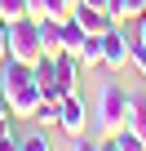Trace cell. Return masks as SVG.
Masks as SVG:
<instances>
[{
	"label": "cell",
	"instance_id": "cell-1",
	"mask_svg": "<svg viewBox=\"0 0 146 151\" xmlns=\"http://www.w3.org/2000/svg\"><path fill=\"white\" fill-rule=\"evenodd\" d=\"M0 93L9 98V107H14V116H22V120H31V111H36V102H40V80H36V67L31 62H5L0 67Z\"/></svg>",
	"mask_w": 146,
	"mask_h": 151
},
{
	"label": "cell",
	"instance_id": "cell-2",
	"mask_svg": "<svg viewBox=\"0 0 146 151\" xmlns=\"http://www.w3.org/2000/svg\"><path fill=\"white\" fill-rule=\"evenodd\" d=\"M128 102H133V93H128V89H120V85H102V89H98V102H93V120H98L102 138H111V133H120V129H124Z\"/></svg>",
	"mask_w": 146,
	"mask_h": 151
},
{
	"label": "cell",
	"instance_id": "cell-3",
	"mask_svg": "<svg viewBox=\"0 0 146 151\" xmlns=\"http://www.w3.org/2000/svg\"><path fill=\"white\" fill-rule=\"evenodd\" d=\"M9 58H14V62H31V67L44 58L40 22H36V18H18V22H9Z\"/></svg>",
	"mask_w": 146,
	"mask_h": 151
},
{
	"label": "cell",
	"instance_id": "cell-4",
	"mask_svg": "<svg viewBox=\"0 0 146 151\" xmlns=\"http://www.w3.org/2000/svg\"><path fill=\"white\" fill-rule=\"evenodd\" d=\"M49 62H53V71H49V89H44V98H62V93H75V85H80V58L75 53H49Z\"/></svg>",
	"mask_w": 146,
	"mask_h": 151
},
{
	"label": "cell",
	"instance_id": "cell-5",
	"mask_svg": "<svg viewBox=\"0 0 146 151\" xmlns=\"http://www.w3.org/2000/svg\"><path fill=\"white\" fill-rule=\"evenodd\" d=\"M128 53H133V36H128L120 22H111V27L102 31V67H106V71H124V67H128Z\"/></svg>",
	"mask_w": 146,
	"mask_h": 151
},
{
	"label": "cell",
	"instance_id": "cell-6",
	"mask_svg": "<svg viewBox=\"0 0 146 151\" xmlns=\"http://www.w3.org/2000/svg\"><path fill=\"white\" fill-rule=\"evenodd\" d=\"M89 120H93V111L84 107L80 93H62V98H58V129H62L66 138H80V133L89 129Z\"/></svg>",
	"mask_w": 146,
	"mask_h": 151
},
{
	"label": "cell",
	"instance_id": "cell-7",
	"mask_svg": "<svg viewBox=\"0 0 146 151\" xmlns=\"http://www.w3.org/2000/svg\"><path fill=\"white\" fill-rule=\"evenodd\" d=\"M71 18L80 22V31H84V36H102V31L111 27V18H106V9H98V5H84V0H80L75 9H71Z\"/></svg>",
	"mask_w": 146,
	"mask_h": 151
},
{
	"label": "cell",
	"instance_id": "cell-8",
	"mask_svg": "<svg viewBox=\"0 0 146 151\" xmlns=\"http://www.w3.org/2000/svg\"><path fill=\"white\" fill-rule=\"evenodd\" d=\"M102 9H106V18H111V22H133V18L146 9V0H106Z\"/></svg>",
	"mask_w": 146,
	"mask_h": 151
},
{
	"label": "cell",
	"instance_id": "cell-9",
	"mask_svg": "<svg viewBox=\"0 0 146 151\" xmlns=\"http://www.w3.org/2000/svg\"><path fill=\"white\" fill-rule=\"evenodd\" d=\"M40 45H44V53H62V22L40 18Z\"/></svg>",
	"mask_w": 146,
	"mask_h": 151
},
{
	"label": "cell",
	"instance_id": "cell-10",
	"mask_svg": "<svg viewBox=\"0 0 146 151\" xmlns=\"http://www.w3.org/2000/svg\"><path fill=\"white\" fill-rule=\"evenodd\" d=\"M75 58H80V67H102V36H84Z\"/></svg>",
	"mask_w": 146,
	"mask_h": 151
},
{
	"label": "cell",
	"instance_id": "cell-11",
	"mask_svg": "<svg viewBox=\"0 0 146 151\" xmlns=\"http://www.w3.org/2000/svg\"><path fill=\"white\" fill-rule=\"evenodd\" d=\"M31 124L53 129V124H58V102H53V98H40V102H36V111H31Z\"/></svg>",
	"mask_w": 146,
	"mask_h": 151
},
{
	"label": "cell",
	"instance_id": "cell-12",
	"mask_svg": "<svg viewBox=\"0 0 146 151\" xmlns=\"http://www.w3.org/2000/svg\"><path fill=\"white\" fill-rule=\"evenodd\" d=\"M31 18V0H0V22H18Z\"/></svg>",
	"mask_w": 146,
	"mask_h": 151
},
{
	"label": "cell",
	"instance_id": "cell-13",
	"mask_svg": "<svg viewBox=\"0 0 146 151\" xmlns=\"http://www.w3.org/2000/svg\"><path fill=\"white\" fill-rule=\"evenodd\" d=\"M80 40H84L80 22H75V18H66V22H62V53H75V49H80Z\"/></svg>",
	"mask_w": 146,
	"mask_h": 151
},
{
	"label": "cell",
	"instance_id": "cell-14",
	"mask_svg": "<svg viewBox=\"0 0 146 151\" xmlns=\"http://www.w3.org/2000/svg\"><path fill=\"white\" fill-rule=\"evenodd\" d=\"M18 151H53V147H49V138H44V129L36 124L31 133H22V138H18Z\"/></svg>",
	"mask_w": 146,
	"mask_h": 151
},
{
	"label": "cell",
	"instance_id": "cell-15",
	"mask_svg": "<svg viewBox=\"0 0 146 151\" xmlns=\"http://www.w3.org/2000/svg\"><path fill=\"white\" fill-rule=\"evenodd\" d=\"M111 138H115L120 151H146V138H137V133H128V129H120V133H111Z\"/></svg>",
	"mask_w": 146,
	"mask_h": 151
},
{
	"label": "cell",
	"instance_id": "cell-16",
	"mask_svg": "<svg viewBox=\"0 0 146 151\" xmlns=\"http://www.w3.org/2000/svg\"><path fill=\"white\" fill-rule=\"evenodd\" d=\"M0 151H18V133L9 129V120L0 124Z\"/></svg>",
	"mask_w": 146,
	"mask_h": 151
},
{
	"label": "cell",
	"instance_id": "cell-17",
	"mask_svg": "<svg viewBox=\"0 0 146 151\" xmlns=\"http://www.w3.org/2000/svg\"><path fill=\"white\" fill-rule=\"evenodd\" d=\"M128 67H137V76L146 80V49H142V45H133V53H128Z\"/></svg>",
	"mask_w": 146,
	"mask_h": 151
},
{
	"label": "cell",
	"instance_id": "cell-18",
	"mask_svg": "<svg viewBox=\"0 0 146 151\" xmlns=\"http://www.w3.org/2000/svg\"><path fill=\"white\" fill-rule=\"evenodd\" d=\"M128 36H133V45H142V49H146V14H137V18H133V31H128Z\"/></svg>",
	"mask_w": 146,
	"mask_h": 151
},
{
	"label": "cell",
	"instance_id": "cell-19",
	"mask_svg": "<svg viewBox=\"0 0 146 151\" xmlns=\"http://www.w3.org/2000/svg\"><path fill=\"white\" fill-rule=\"evenodd\" d=\"M9 62V22H0V67Z\"/></svg>",
	"mask_w": 146,
	"mask_h": 151
},
{
	"label": "cell",
	"instance_id": "cell-20",
	"mask_svg": "<svg viewBox=\"0 0 146 151\" xmlns=\"http://www.w3.org/2000/svg\"><path fill=\"white\" fill-rule=\"evenodd\" d=\"M9 116H14V107H9V98H5V93H0V124H5Z\"/></svg>",
	"mask_w": 146,
	"mask_h": 151
},
{
	"label": "cell",
	"instance_id": "cell-21",
	"mask_svg": "<svg viewBox=\"0 0 146 151\" xmlns=\"http://www.w3.org/2000/svg\"><path fill=\"white\" fill-rule=\"evenodd\" d=\"M71 151H98V142H84V133L75 138V147H71Z\"/></svg>",
	"mask_w": 146,
	"mask_h": 151
},
{
	"label": "cell",
	"instance_id": "cell-22",
	"mask_svg": "<svg viewBox=\"0 0 146 151\" xmlns=\"http://www.w3.org/2000/svg\"><path fill=\"white\" fill-rule=\"evenodd\" d=\"M98 151H120V147H115V138H102V142H98Z\"/></svg>",
	"mask_w": 146,
	"mask_h": 151
},
{
	"label": "cell",
	"instance_id": "cell-23",
	"mask_svg": "<svg viewBox=\"0 0 146 151\" xmlns=\"http://www.w3.org/2000/svg\"><path fill=\"white\" fill-rule=\"evenodd\" d=\"M84 5H98V9H102V5H106V0H84Z\"/></svg>",
	"mask_w": 146,
	"mask_h": 151
},
{
	"label": "cell",
	"instance_id": "cell-24",
	"mask_svg": "<svg viewBox=\"0 0 146 151\" xmlns=\"http://www.w3.org/2000/svg\"><path fill=\"white\" fill-rule=\"evenodd\" d=\"M75 5H80V0H71V9H75Z\"/></svg>",
	"mask_w": 146,
	"mask_h": 151
}]
</instances>
